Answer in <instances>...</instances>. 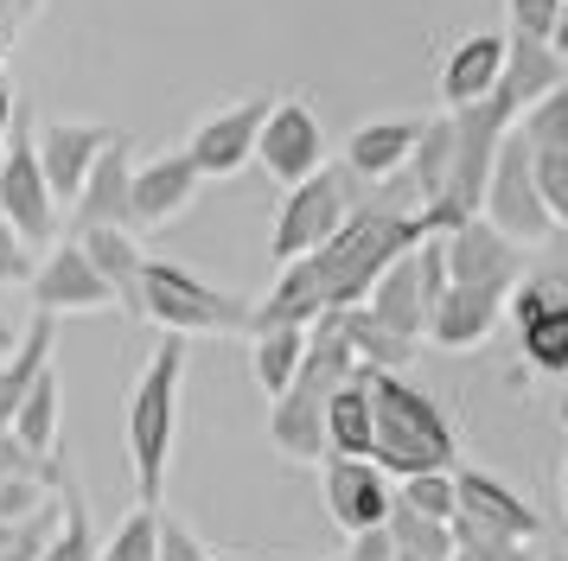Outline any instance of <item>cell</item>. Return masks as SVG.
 Segmentation results:
<instances>
[{"instance_id":"cell-1","label":"cell","mask_w":568,"mask_h":561,"mask_svg":"<svg viewBox=\"0 0 568 561\" xmlns=\"http://www.w3.org/2000/svg\"><path fill=\"white\" fill-rule=\"evenodd\" d=\"M422 236H428V224L403 204H358L320 249L275 275L268 300H256V313H250V326H313L326 313L358 306L371 294V280Z\"/></svg>"},{"instance_id":"cell-2","label":"cell","mask_w":568,"mask_h":561,"mask_svg":"<svg viewBox=\"0 0 568 561\" xmlns=\"http://www.w3.org/2000/svg\"><path fill=\"white\" fill-rule=\"evenodd\" d=\"M364 396H371V466L389 484L460 466V434L422 382H409L403 370H364Z\"/></svg>"},{"instance_id":"cell-3","label":"cell","mask_w":568,"mask_h":561,"mask_svg":"<svg viewBox=\"0 0 568 561\" xmlns=\"http://www.w3.org/2000/svg\"><path fill=\"white\" fill-rule=\"evenodd\" d=\"M180 402H185V338H166L148 351L141 377L129 396V466H134V498L160 504L173 447H180Z\"/></svg>"},{"instance_id":"cell-4","label":"cell","mask_w":568,"mask_h":561,"mask_svg":"<svg viewBox=\"0 0 568 561\" xmlns=\"http://www.w3.org/2000/svg\"><path fill=\"white\" fill-rule=\"evenodd\" d=\"M352 370H358V357H352V345H345L338 319L333 313L313 319L307 326V357H301L294 382H287L282 396H268V447L287 453V459H301V466H320V453H326V434H320L326 396H333Z\"/></svg>"},{"instance_id":"cell-5","label":"cell","mask_w":568,"mask_h":561,"mask_svg":"<svg viewBox=\"0 0 568 561\" xmlns=\"http://www.w3.org/2000/svg\"><path fill=\"white\" fill-rule=\"evenodd\" d=\"M250 313H256V300L192 275L185 262H160V255L141 262L134 319L160 326L166 338H231V332H250Z\"/></svg>"},{"instance_id":"cell-6","label":"cell","mask_w":568,"mask_h":561,"mask_svg":"<svg viewBox=\"0 0 568 561\" xmlns=\"http://www.w3.org/2000/svg\"><path fill=\"white\" fill-rule=\"evenodd\" d=\"M440 287H447V262H440V236H422L415 249H403L389 262L384 275L371 280V294H364V313L377 319L384 332H396L403 345H422V332H428V313H435Z\"/></svg>"},{"instance_id":"cell-7","label":"cell","mask_w":568,"mask_h":561,"mask_svg":"<svg viewBox=\"0 0 568 561\" xmlns=\"http://www.w3.org/2000/svg\"><path fill=\"white\" fill-rule=\"evenodd\" d=\"M352 211H358V198H352V173H338V166H320L313 178L287 185L282 211H275V236H268L275 268H287V262L313 255L338 224H345V217H352Z\"/></svg>"},{"instance_id":"cell-8","label":"cell","mask_w":568,"mask_h":561,"mask_svg":"<svg viewBox=\"0 0 568 561\" xmlns=\"http://www.w3.org/2000/svg\"><path fill=\"white\" fill-rule=\"evenodd\" d=\"M0 217L27 236L32 249H52L58 243V198L45 173H39V153H32V122L27 109L13 115V128L0 134Z\"/></svg>"},{"instance_id":"cell-9","label":"cell","mask_w":568,"mask_h":561,"mask_svg":"<svg viewBox=\"0 0 568 561\" xmlns=\"http://www.w3.org/2000/svg\"><path fill=\"white\" fill-rule=\"evenodd\" d=\"M479 217H486L498 236H511L517 249H537L556 236L549 211L537 198V178H530V147L505 128V141L491 153V173H486V192H479Z\"/></svg>"},{"instance_id":"cell-10","label":"cell","mask_w":568,"mask_h":561,"mask_svg":"<svg viewBox=\"0 0 568 561\" xmlns=\"http://www.w3.org/2000/svg\"><path fill=\"white\" fill-rule=\"evenodd\" d=\"M505 319L537 377H568V275H524L505 294Z\"/></svg>"},{"instance_id":"cell-11","label":"cell","mask_w":568,"mask_h":561,"mask_svg":"<svg viewBox=\"0 0 568 561\" xmlns=\"http://www.w3.org/2000/svg\"><path fill=\"white\" fill-rule=\"evenodd\" d=\"M454 542H537L542 517L517 498L505 479H491L479 466H454Z\"/></svg>"},{"instance_id":"cell-12","label":"cell","mask_w":568,"mask_h":561,"mask_svg":"<svg viewBox=\"0 0 568 561\" xmlns=\"http://www.w3.org/2000/svg\"><path fill=\"white\" fill-rule=\"evenodd\" d=\"M256 166L275 185H301L326 166V122H320V109L307 96H282L268 102V115L256 128Z\"/></svg>"},{"instance_id":"cell-13","label":"cell","mask_w":568,"mask_h":561,"mask_svg":"<svg viewBox=\"0 0 568 561\" xmlns=\"http://www.w3.org/2000/svg\"><path fill=\"white\" fill-rule=\"evenodd\" d=\"M440 236V262H447V280L454 287H479V294H511L524 280V249L511 236H498L486 217H466L454 230H435Z\"/></svg>"},{"instance_id":"cell-14","label":"cell","mask_w":568,"mask_h":561,"mask_svg":"<svg viewBox=\"0 0 568 561\" xmlns=\"http://www.w3.org/2000/svg\"><path fill=\"white\" fill-rule=\"evenodd\" d=\"M268 115V96H236L224 109H211L205 122L185 134V160L199 166V178H236L256 166V128Z\"/></svg>"},{"instance_id":"cell-15","label":"cell","mask_w":568,"mask_h":561,"mask_svg":"<svg viewBox=\"0 0 568 561\" xmlns=\"http://www.w3.org/2000/svg\"><path fill=\"white\" fill-rule=\"evenodd\" d=\"M27 294H32V313H52V319H64V313H109L115 306V287L90 268L78 236L39 249V262H32V275H27Z\"/></svg>"},{"instance_id":"cell-16","label":"cell","mask_w":568,"mask_h":561,"mask_svg":"<svg viewBox=\"0 0 568 561\" xmlns=\"http://www.w3.org/2000/svg\"><path fill=\"white\" fill-rule=\"evenodd\" d=\"M115 134L122 128H103V122H32V153H39V173L52 185L58 211H71V198L83 192L90 166L103 160Z\"/></svg>"},{"instance_id":"cell-17","label":"cell","mask_w":568,"mask_h":561,"mask_svg":"<svg viewBox=\"0 0 568 561\" xmlns=\"http://www.w3.org/2000/svg\"><path fill=\"white\" fill-rule=\"evenodd\" d=\"M199 192H205V178H199V166L185 160V147L154 153V160H134V173H129V224L134 230L173 224V217H185V211L199 204Z\"/></svg>"},{"instance_id":"cell-18","label":"cell","mask_w":568,"mask_h":561,"mask_svg":"<svg viewBox=\"0 0 568 561\" xmlns=\"http://www.w3.org/2000/svg\"><path fill=\"white\" fill-rule=\"evenodd\" d=\"M320 491H326V510H333V523L345 536L384 530V517H389V479L371 466V459L326 453V459H320Z\"/></svg>"},{"instance_id":"cell-19","label":"cell","mask_w":568,"mask_h":561,"mask_svg":"<svg viewBox=\"0 0 568 561\" xmlns=\"http://www.w3.org/2000/svg\"><path fill=\"white\" fill-rule=\"evenodd\" d=\"M129 173H134V153H129V134H115L103 147V160L90 166L83 192L71 198V236L78 230H134L129 224Z\"/></svg>"},{"instance_id":"cell-20","label":"cell","mask_w":568,"mask_h":561,"mask_svg":"<svg viewBox=\"0 0 568 561\" xmlns=\"http://www.w3.org/2000/svg\"><path fill=\"white\" fill-rule=\"evenodd\" d=\"M505 326V300L498 294H479V287H440L435 313H428V345H440V351H479V345H491V332Z\"/></svg>"},{"instance_id":"cell-21","label":"cell","mask_w":568,"mask_h":561,"mask_svg":"<svg viewBox=\"0 0 568 561\" xmlns=\"http://www.w3.org/2000/svg\"><path fill=\"white\" fill-rule=\"evenodd\" d=\"M415 141H422V115H384V122H358L345 134V173L371 178V185H389L403 178Z\"/></svg>"},{"instance_id":"cell-22","label":"cell","mask_w":568,"mask_h":561,"mask_svg":"<svg viewBox=\"0 0 568 561\" xmlns=\"http://www.w3.org/2000/svg\"><path fill=\"white\" fill-rule=\"evenodd\" d=\"M556 83H568V58L549 51V39H524V32H505V71H498V90L491 102L505 115H524L537 96H549Z\"/></svg>"},{"instance_id":"cell-23","label":"cell","mask_w":568,"mask_h":561,"mask_svg":"<svg viewBox=\"0 0 568 561\" xmlns=\"http://www.w3.org/2000/svg\"><path fill=\"white\" fill-rule=\"evenodd\" d=\"M498 71H505V32H473L447 51L440 64V102L447 109H473L498 90Z\"/></svg>"},{"instance_id":"cell-24","label":"cell","mask_w":568,"mask_h":561,"mask_svg":"<svg viewBox=\"0 0 568 561\" xmlns=\"http://www.w3.org/2000/svg\"><path fill=\"white\" fill-rule=\"evenodd\" d=\"M78 249L90 255V268L115 287V306H129L134 313V287H141V262H148V249H141V236L134 230H78Z\"/></svg>"},{"instance_id":"cell-25","label":"cell","mask_w":568,"mask_h":561,"mask_svg":"<svg viewBox=\"0 0 568 561\" xmlns=\"http://www.w3.org/2000/svg\"><path fill=\"white\" fill-rule=\"evenodd\" d=\"M7 428L20 434L39 459L58 453V434H64V382H58V364H45V370L27 382V396H20V408H13Z\"/></svg>"},{"instance_id":"cell-26","label":"cell","mask_w":568,"mask_h":561,"mask_svg":"<svg viewBox=\"0 0 568 561\" xmlns=\"http://www.w3.org/2000/svg\"><path fill=\"white\" fill-rule=\"evenodd\" d=\"M97 542H103L97 510H90L83 484L71 479V466H64V472H58V530L45 536L39 561H90V555H97Z\"/></svg>"},{"instance_id":"cell-27","label":"cell","mask_w":568,"mask_h":561,"mask_svg":"<svg viewBox=\"0 0 568 561\" xmlns=\"http://www.w3.org/2000/svg\"><path fill=\"white\" fill-rule=\"evenodd\" d=\"M320 434H326V453L371 459V396H364V364L338 382L333 396H326V421H320Z\"/></svg>"},{"instance_id":"cell-28","label":"cell","mask_w":568,"mask_h":561,"mask_svg":"<svg viewBox=\"0 0 568 561\" xmlns=\"http://www.w3.org/2000/svg\"><path fill=\"white\" fill-rule=\"evenodd\" d=\"M250 377H256L262 396H282L301 357H307V326H250Z\"/></svg>"},{"instance_id":"cell-29","label":"cell","mask_w":568,"mask_h":561,"mask_svg":"<svg viewBox=\"0 0 568 561\" xmlns=\"http://www.w3.org/2000/svg\"><path fill=\"white\" fill-rule=\"evenodd\" d=\"M447 160H454V115H422V141L409 153V192H415V211H435L440 185H447Z\"/></svg>"},{"instance_id":"cell-30","label":"cell","mask_w":568,"mask_h":561,"mask_svg":"<svg viewBox=\"0 0 568 561\" xmlns=\"http://www.w3.org/2000/svg\"><path fill=\"white\" fill-rule=\"evenodd\" d=\"M338 332H345V345H352V357H358L364 370H403L415 357V345H403L396 332H384L364 306H345V313H333Z\"/></svg>"},{"instance_id":"cell-31","label":"cell","mask_w":568,"mask_h":561,"mask_svg":"<svg viewBox=\"0 0 568 561\" xmlns=\"http://www.w3.org/2000/svg\"><path fill=\"white\" fill-rule=\"evenodd\" d=\"M384 536H389V561H454V530L447 523L409 517V510H396V504L384 517Z\"/></svg>"},{"instance_id":"cell-32","label":"cell","mask_w":568,"mask_h":561,"mask_svg":"<svg viewBox=\"0 0 568 561\" xmlns=\"http://www.w3.org/2000/svg\"><path fill=\"white\" fill-rule=\"evenodd\" d=\"M511 134L530 153H568V83H556V90L537 96L524 115H511Z\"/></svg>"},{"instance_id":"cell-33","label":"cell","mask_w":568,"mask_h":561,"mask_svg":"<svg viewBox=\"0 0 568 561\" xmlns=\"http://www.w3.org/2000/svg\"><path fill=\"white\" fill-rule=\"evenodd\" d=\"M90 561H160V504H134L129 517L97 542Z\"/></svg>"},{"instance_id":"cell-34","label":"cell","mask_w":568,"mask_h":561,"mask_svg":"<svg viewBox=\"0 0 568 561\" xmlns=\"http://www.w3.org/2000/svg\"><path fill=\"white\" fill-rule=\"evenodd\" d=\"M389 504L409 510V517H428V523H447L454 517V472H415V479L389 484Z\"/></svg>"},{"instance_id":"cell-35","label":"cell","mask_w":568,"mask_h":561,"mask_svg":"<svg viewBox=\"0 0 568 561\" xmlns=\"http://www.w3.org/2000/svg\"><path fill=\"white\" fill-rule=\"evenodd\" d=\"M530 178H537V198L549 211V224L568 236V153H530Z\"/></svg>"},{"instance_id":"cell-36","label":"cell","mask_w":568,"mask_h":561,"mask_svg":"<svg viewBox=\"0 0 568 561\" xmlns=\"http://www.w3.org/2000/svg\"><path fill=\"white\" fill-rule=\"evenodd\" d=\"M58 472H64V459L58 453L39 459L13 428H0V479H58Z\"/></svg>"},{"instance_id":"cell-37","label":"cell","mask_w":568,"mask_h":561,"mask_svg":"<svg viewBox=\"0 0 568 561\" xmlns=\"http://www.w3.org/2000/svg\"><path fill=\"white\" fill-rule=\"evenodd\" d=\"M52 484L58 479H0V523H20L32 510L52 504Z\"/></svg>"},{"instance_id":"cell-38","label":"cell","mask_w":568,"mask_h":561,"mask_svg":"<svg viewBox=\"0 0 568 561\" xmlns=\"http://www.w3.org/2000/svg\"><path fill=\"white\" fill-rule=\"evenodd\" d=\"M32 262H39V249H32V243L7 224V217H0V287H27Z\"/></svg>"},{"instance_id":"cell-39","label":"cell","mask_w":568,"mask_h":561,"mask_svg":"<svg viewBox=\"0 0 568 561\" xmlns=\"http://www.w3.org/2000/svg\"><path fill=\"white\" fill-rule=\"evenodd\" d=\"M556 7H562V0H505V32H524V39H549V26H556Z\"/></svg>"},{"instance_id":"cell-40","label":"cell","mask_w":568,"mask_h":561,"mask_svg":"<svg viewBox=\"0 0 568 561\" xmlns=\"http://www.w3.org/2000/svg\"><path fill=\"white\" fill-rule=\"evenodd\" d=\"M537 542H454V561H530Z\"/></svg>"},{"instance_id":"cell-41","label":"cell","mask_w":568,"mask_h":561,"mask_svg":"<svg viewBox=\"0 0 568 561\" xmlns=\"http://www.w3.org/2000/svg\"><path fill=\"white\" fill-rule=\"evenodd\" d=\"M13 115H20V90H13V83H7V76H0V134H7V128H13Z\"/></svg>"},{"instance_id":"cell-42","label":"cell","mask_w":568,"mask_h":561,"mask_svg":"<svg viewBox=\"0 0 568 561\" xmlns=\"http://www.w3.org/2000/svg\"><path fill=\"white\" fill-rule=\"evenodd\" d=\"M549 51H556V58H568V0L556 7V26H549Z\"/></svg>"},{"instance_id":"cell-43","label":"cell","mask_w":568,"mask_h":561,"mask_svg":"<svg viewBox=\"0 0 568 561\" xmlns=\"http://www.w3.org/2000/svg\"><path fill=\"white\" fill-rule=\"evenodd\" d=\"M20 13H27V7H20V0H0V32H7V26L20 20Z\"/></svg>"},{"instance_id":"cell-44","label":"cell","mask_w":568,"mask_h":561,"mask_svg":"<svg viewBox=\"0 0 568 561\" xmlns=\"http://www.w3.org/2000/svg\"><path fill=\"white\" fill-rule=\"evenodd\" d=\"M13 421V396H7V370H0V428Z\"/></svg>"},{"instance_id":"cell-45","label":"cell","mask_w":568,"mask_h":561,"mask_svg":"<svg viewBox=\"0 0 568 561\" xmlns=\"http://www.w3.org/2000/svg\"><path fill=\"white\" fill-rule=\"evenodd\" d=\"M556 421H562V428H568V389H562V402H556Z\"/></svg>"},{"instance_id":"cell-46","label":"cell","mask_w":568,"mask_h":561,"mask_svg":"<svg viewBox=\"0 0 568 561\" xmlns=\"http://www.w3.org/2000/svg\"><path fill=\"white\" fill-rule=\"evenodd\" d=\"M0 351H13V332H7V326H0Z\"/></svg>"},{"instance_id":"cell-47","label":"cell","mask_w":568,"mask_h":561,"mask_svg":"<svg viewBox=\"0 0 568 561\" xmlns=\"http://www.w3.org/2000/svg\"><path fill=\"white\" fill-rule=\"evenodd\" d=\"M562 510H568V459H562Z\"/></svg>"},{"instance_id":"cell-48","label":"cell","mask_w":568,"mask_h":561,"mask_svg":"<svg viewBox=\"0 0 568 561\" xmlns=\"http://www.w3.org/2000/svg\"><path fill=\"white\" fill-rule=\"evenodd\" d=\"M0 64H7V32H0Z\"/></svg>"},{"instance_id":"cell-49","label":"cell","mask_w":568,"mask_h":561,"mask_svg":"<svg viewBox=\"0 0 568 561\" xmlns=\"http://www.w3.org/2000/svg\"><path fill=\"white\" fill-rule=\"evenodd\" d=\"M27 7H39V0H27Z\"/></svg>"},{"instance_id":"cell-50","label":"cell","mask_w":568,"mask_h":561,"mask_svg":"<svg viewBox=\"0 0 568 561\" xmlns=\"http://www.w3.org/2000/svg\"><path fill=\"white\" fill-rule=\"evenodd\" d=\"M549 561H562V555H549Z\"/></svg>"},{"instance_id":"cell-51","label":"cell","mask_w":568,"mask_h":561,"mask_svg":"<svg viewBox=\"0 0 568 561\" xmlns=\"http://www.w3.org/2000/svg\"><path fill=\"white\" fill-rule=\"evenodd\" d=\"M20 7H27V0H20Z\"/></svg>"}]
</instances>
